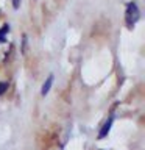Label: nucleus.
<instances>
[{
	"label": "nucleus",
	"mask_w": 145,
	"mask_h": 150,
	"mask_svg": "<svg viewBox=\"0 0 145 150\" xmlns=\"http://www.w3.org/2000/svg\"><path fill=\"white\" fill-rule=\"evenodd\" d=\"M140 17V13H139V8L136 3H130L126 6V14H125V21H126V25L130 28L136 25V22L139 21Z\"/></svg>",
	"instance_id": "1"
},
{
	"label": "nucleus",
	"mask_w": 145,
	"mask_h": 150,
	"mask_svg": "<svg viewBox=\"0 0 145 150\" xmlns=\"http://www.w3.org/2000/svg\"><path fill=\"white\" fill-rule=\"evenodd\" d=\"M51 84H53V75H50V77L47 78V81L44 83V86H42V91H41V94H42V96H45V94H49L50 88H51Z\"/></svg>",
	"instance_id": "2"
},
{
	"label": "nucleus",
	"mask_w": 145,
	"mask_h": 150,
	"mask_svg": "<svg viewBox=\"0 0 145 150\" xmlns=\"http://www.w3.org/2000/svg\"><path fill=\"white\" fill-rule=\"evenodd\" d=\"M111 124H112V117H111V119L106 122L105 127H103V130L100 131V139H103V138H105V136H106L108 133H109V130H111Z\"/></svg>",
	"instance_id": "3"
},
{
	"label": "nucleus",
	"mask_w": 145,
	"mask_h": 150,
	"mask_svg": "<svg viewBox=\"0 0 145 150\" xmlns=\"http://www.w3.org/2000/svg\"><path fill=\"white\" fill-rule=\"evenodd\" d=\"M6 88H8V84H6V83H0V96H2V94L6 91Z\"/></svg>",
	"instance_id": "4"
}]
</instances>
